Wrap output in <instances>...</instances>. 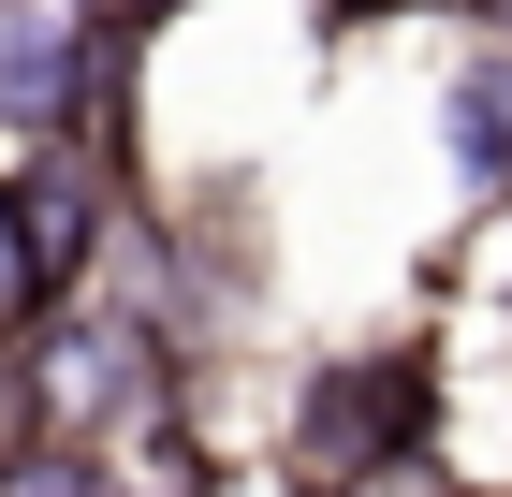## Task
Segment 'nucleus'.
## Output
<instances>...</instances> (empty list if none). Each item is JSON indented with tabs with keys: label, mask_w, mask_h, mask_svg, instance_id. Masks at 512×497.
Returning <instances> with one entry per match:
<instances>
[{
	"label": "nucleus",
	"mask_w": 512,
	"mask_h": 497,
	"mask_svg": "<svg viewBox=\"0 0 512 497\" xmlns=\"http://www.w3.org/2000/svg\"><path fill=\"white\" fill-rule=\"evenodd\" d=\"M439 161H454V191L512 205V44H469L439 74Z\"/></svg>",
	"instance_id": "nucleus-2"
},
{
	"label": "nucleus",
	"mask_w": 512,
	"mask_h": 497,
	"mask_svg": "<svg viewBox=\"0 0 512 497\" xmlns=\"http://www.w3.org/2000/svg\"><path fill=\"white\" fill-rule=\"evenodd\" d=\"M366 15H425V0H322V30H366Z\"/></svg>",
	"instance_id": "nucleus-5"
},
{
	"label": "nucleus",
	"mask_w": 512,
	"mask_h": 497,
	"mask_svg": "<svg viewBox=\"0 0 512 497\" xmlns=\"http://www.w3.org/2000/svg\"><path fill=\"white\" fill-rule=\"evenodd\" d=\"M74 15H103V30H132V44H147V0H74Z\"/></svg>",
	"instance_id": "nucleus-6"
},
{
	"label": "nucleus",
	"mask_w": 512,
	"mask_h": 497,
	"mask_svg": "<svg viewBox=\"0 0 512 497\" xmlns=\"http://www.w3.org/2000/svg\"><path fill=\"white\" fill-rule=\"evenodd\" d=\"M439 15H454L469 44H512V0H439Z\"/></svg>",
	"instance_id": "nucleus-4"
},
{
	"label": "nucleus",
	"mask_w": 512,
	"mask_h": 497,
	"mask_svg": "<svg viewBox=\"0 0 512 497\" xmlns=\"http://www.w3.org/2000/svg\"><path fill=\"white\" fill-rule=\"evenodd\" d=\"M44 322V264H30V220H15V176H0V351Z\"/></svg>",
	"instance_id": "nucleus-3"
},
{
	"label": "nucleus",
	"mask_w": 512,
	"mask_h": 497,
	"mask_svg": "<svg viewBox=\"0 0 512 497\" xmlns=\"http://www.w3.org/2000/svg\"><path fill=\"white\" fill-rule=\"evenodd\" d=\"M498 322H512V293H498Z\"/></svg>",
	"instance_id": "nucleus-7"
},
{
	"label": "nucleus",
	"mask_w": 512,
	"mask_h": 497,
	"mask_svg": "<svg viewBox=\"0 0 512 497\" xmlns=\"http://www.w3.org/2000/svg\"><path fill=\"white\" fill-rule=\"evenodd\" d=\"M439 439V351H322L278 424V483L293 497H395Z\"/></svg>",
	"instance_id": "nucleus-1"
}]
</instances>
